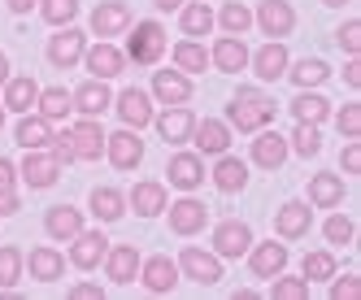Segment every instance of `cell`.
I'll return each instance as SVG.
<instances>
[{
  "instance_id": "cell-41",
  "label": "cell",
  "mask_w": 361,
  "mask_h": 300,
  "mask_svg": "<svg viewBox=\"0 0 361 300\" xmlns=\"http://www.w3.org/2000/svg\"><path fill=\"white\" fill-rule=\"evenodd\" d=\"M22 279V253L18 248H0V287H13Z\"/></svg>"
},
{
  "instance_id": "cell-17",
  "label": "cell",
  "mask_w": 361,
  "mask_h": 300,
  "mask_svg": "<svg viewBox=\"0 0 361 300\" xmlns=\"http://www.w3.org/2000/svg\"><path fill=\"white\" fill-rule=\"evenodd\" d=\"M204 218H209V213H204L200 200H178V205L170 209V231L174 235H196L204 227Z\"/></svg>"
},
{
  "instance_id": "cell-7",
  "label": "cell",
  "mask_w": 361,
  "mask_h": 300,
  "mask_svg": "<svg viewBox=\"0 0 361 300\" xmlns=\"http://www.w3.org/2000/svg\"><path fill=\"white\" fill-rule=\"evenodd\" d=\"M252 244V231L244 227V222H222V227L214 231V253L218 257H244Z\"/></svg>"
},
{
  "instance_id": "cell-32",
  "label": "cell",
  "mask_w": 361,
  "mask_h": 300,
  "mask_svg": "<svg viewBox=\"0 0 361 300\" xmlns=\"http://www.w3.org/2000/svg\"><path fill=\"white\" fill-rule=\"evenodd\" d=\"M61 270H66V261L53 253V248H35L31 253V279L53 283V279H61Z\"/></svg>"
},
{
  "instance_id": "cell-2",
  "label": "cell",
  "mask_w": 361,
  "mask_h": 300,
  "mask_svg": "<svg viewBox=\"0 0 361 300\" xmlns=\"http://www.w3.org/2000/svg\"><path fill=\"white\" fill-rule=\"evenodd\" d=\"M166 53V31L157 27V22H140V27L131 31V44H126V57H131L135 65H157Z\"/></svg>"
},
{
  "instance_id": "cell-48",
  "label": "cell",
  "mask_w": 361,
  "mask_h": 300,
  "mask_svg": "<svg viewBox=\"0 0 361 300\" xmlns=\"http://www.w3.org/2000/svg\"><path fill=\"white\" fill-rule=\"evenodd\" d=\"M340 48H348V53L361 48V22H344L340 27Z\"/></svg>"
},
{
  "instance_id": "cell-16",
  "label": "cell",
  "mask_w": 361,
  "mask_h": 300,
  "mask_svg": "<svg viewBox=\"0 0 361 300\" xmlns=\"http://www.w3.org/2000/svg\"><path fill=\"white\" fill-rule=\"evenodd\" d=\"M283 157H288V139H283V135L262 131V135L252 139V161L262 165V170H279V165H283Z\"/></svg>"
},
{
  "instance_id": "cell-47",
  "label": "cell",
  "mask_w": 361,
  "mask_h": 300,
  "mask_svg": "<svg viewBox=\"0 0 361 300\" xmlns=\"http://www.w3.org/2000/svg\"><path fill=\"white\" fill-rule=\"evenodd\" d=\"M326 239L331 244H348L353 239V222L348 218H326Z\"/></svg>"
},
{
  "instance_id": "cell-11",
  "label": "cell",
  "mask_w": 361,
  "mask_h": 300,
  "mask_svg": "<svg viewBox=\"0 0 361 300\" xmlns=\"http://www.w3.org/2000/svg\"><path fill=\"white\" fill-rule=\"evenodd\" d=\"M105 235H100V231H79V235H74V248H70V261L74 265H79V270H92V265H100V261H105Z\"/></svg>"
},
{
  "instance_id": "cell-36",
  "label": "cell",
  "mask_w": 361,
  "mask_h": 300,
  "mask_svg": "<svg viewBox=\"0 0 361 300\" xmlns=\"http://www.w3.org/2000/svg\"><path fill=\"white\" fill-rule=\"evenodd\" d=\"M122 205H126V200H122V192H114V187H96V192H92V213L105 218V222H118V218H122Z\"/></svg>"
},
{
  "instance_id": "cell-43",
  "label": "cell",
  "mask_w": 361,
  "mask_h": 300,
  "mask_svg": "<svg viewBox=\"0 0 361 300\" xmlns=\"http://www.w3.org/2000/svg\"><path fill=\"white\" fill-rule=\"evenodd\" d=\"M248 27H252V13H248L244 5H222V31L240 35V31H248Z\"/></svg>"
},
{
  "instance_id": "cell-10",
  "label": "cell",
  "mask_w": 361,
  "mask_h": 300,
  "mask_svg": "<svg viewBox=\"0 0 361 300\" xmlns=\"http://www.w3.org/2000/svg\"><path fill=\"white\" fill-rule=\"evenodd\" d=\"M157 131H161V139H170V144H183V139H192V131H196V118H192L188 105H170V109L157 118Z\"/></svg>"
},
{
  "instance_id": "cell-12",
  "label": "cell",
  "mask_w": 361,
  "mask_h": 300,
  "mask_svg": "<svg viewBox=\"0 0 361 300\" xmlns=\"http://www.w3.org/2000/svg\"><path fill=\"white\" fill-rule=\"evenodd\" d=\"M192 139H196V148H200V153H214V157H222L226 148H231V131H226V122H218V118H204V122H196Z\"/></svg>"
},
{
  "instance_id": "cell-23",
  "label": "cell",
  "mask_w": 361,
  "mask_h": 300,
  "mask_svg": "<svg viewBox=\"0 0 361 300\" xmlns=\"http://www.w3.org/2000/svg\"><path fill=\"white\" fill-rule=\"evenodd\" d=\"M22 174H27L31 187H53L57 174H61V165H57L53 157H44V153H35V148H31V157L22 161Z\"/></svg>"
},
{
  "instance_id": "cell-28",
  "label": "cell",
  "mask_w": 361,
  "mask_h": 300,
  "mask_svg": "<svg viewBox=\"0 0 361 300\" xmlns=\"http://www.w3.org/2000/svg\"><path fill=\"white\" fill-rule=\"evenodd\" d=\"M70 100H74V109H83L87 118H96V113H105V109L114 105V100H109V87H105V83H83V87L74 92Z\"/></svg>"
},
{
  "instance_id": "cell-46",
  "label": "cell",
  "mask_w": 361,
  "mask_h": 300,
  "mask_svg": "<svg viewBox=\"0 0 361 300\" xmlns=\"http://www.w3.org/2000/svg\"><path fill=\"white\" fill-rule=\"evenodd\" d=\"M340 131H344L348 139L361 135V105H344V109H340Z\"/></svg>"
},
{
  "instance_id": "cell-34",
  "label": "cell",
  "mask_w": 361,
  "mask_h": 300,
  "mask_svg": "<svg viewBox=\"0 0 361 300\" xmlns=\"http://www.w3.org/2000/svg\"><path fill=\"white\" fill-rule=\"evenodd\" d=\"M35 105H39V118L57 122V118H66V113L74 109V100H70V92H61V87H48L44 96H35Z\"/></svg>"
},
{
  "instance_id": "cell-50",
  "label": "cell",
  "mask_w": 361,
  "mask_h": 300,
  "mask_svg": "<svg viewBox=\"0 0 361 300\" xmlns=\"http://www.w3.org/2000/svg\"><path fill=\"white\" fill-rule=\"evenodd\" d=\"M357 292H361V279H340V283H335V292H331V296H335V300H353Z\"/></svg>"
},
{
  "instance_id": "cell-3",
  "label": "cell",
  "mask_w": 361,
  "mask_h": 300,
  "mask_svg": "<svg viewBox=\"0 0 361 300\" xmlns=\"http://www.w3.org/2000/svg\"><path fill=\"white\" fill-rule=\"evenodd\" d=\"M105 153L118 170H135L144 161V139L135 131H114V135H105Z\"/></svg>"
},
{
  "instance_id": "cell-38",
  "label": "cell",
  "mask_w": 361,
  "mask_h": 300,
  "mask_svg": "<svg viewBox=\"0 0 361 300\" xmlns=\"http://www.w3.org/2000/svg\"><path fill=\"white\" fill-rule=\"evenodd\" d=\"M326 61H300V65H292V83H300V87H318V83H326Z\"/></svg>"
},
{
  "instance_id": "cell-31",
  "label": "cell",
  "mask_w": 361,
  "mask_h": 300,
  "mask_svg": "<svg viewBox=\"0 0 361 300\" xmlns=\"http://www.w3.org/2000/svg\"><path fill=\"white\" fill-rule=\"evenodd\" d=\"M309 200L322 205V209L340 205V200H344V183L335 179V174H314V183H309Z\"/></svg>"
},
{
  "instance_id": "cell-27",
  "label": "cell",
  "mask_w": 361,
  "mask_h": 300,
  "mask_svg": "<svg viewBox=\"0 0 361 300\" xmlns=\"http://www.w3.org/2000/svg\"><path fill=\"white\" fill-rule=\"evenodd\" d=\"M131 205H135L140 218H157V213L166 209V187H161V183H135Z\"/></svg>"
},
{
  "instance_id": "cell-1",
  "label": "cell",
  "mask_w": 361,
  "mask_h": 300,
  "mask_svg": "<svg viewBox=\"0 0 361 300\" xmlns=\"http://www.w3.org/2000/svg\"><path fill=\"white\" fill-rule=\"evenodd\" d=\"M270 118H274V100H270V96L252 92V87L235 92V100H231V122H235L240 131L257 135V131H266V127H270Z\"/></svg>"
},
{
  "instance_id": "cell-40",
  "label": "cell",
  "mask_w": 361,
  "mask_h": 300,
  "mask_svg": "<svg viewBox=\"0 0 361 300\" xmlns=\"http://www.w3.org/2000/svg\"><path fill=\"white\" fill-rule=\"evenodd\" d=\"M178 22H183V31H188V35H204V31L214 27V13L204 9V5H188Z\"/></svg>"
},
{
  "instance_id": "cell-44",
  "label": "cell",
  "mask_w": 361,
  "mask_h": 300,
  "mask_svg": "<svg viewBox=\"0 0 361 300\" xmlns=\"http://www.w3.org/2000/svg\"><path fill=\"white\" fill-rule=\"evenodd\" d=\"M335 274V257L331 253H309L305 257V279H331Z\"/></svg>"
},
{
  "instance_id": "cell-33",
  "label": "cell",
  "mask_w": 361,
  "mask_h": 300,
  "mask_svg": "<svg viewBox=\"0 0 361 300\" xmlns=\"http://www.w3.org/2000/svg\"><path fill=\"white\" fill-rule=\"evenodd\" d=\"M35 96H39V87H35L31 79H13V83L5 87V100H0V105L13 109V113H27V109L35 105Z\"/></svg>"
},
{
  "instance_id": "cell-58",
  "label": "cell",
  "mask_w": 361,
  "mask_h": 300,
  "mask_svg": "<svg viewBox=\"0 0 361 300\" xmlns=\"http://www.w3.org/2000/svg\"><path fill=\"white\" fill-rule=\"evenodd\" d=\"M178 5H183V0H157V9H166V13H170V9H178Z\"/></svg>"
},
{
  "instance_id": "cell-14",
  "label": "cell",
  "mask_w": 361,
  "mask_h": 300,
  "mask_svg": "<svg viewBox=\"0 0 361 300\" xmlns=\"http://www.w3.org/2000/svg\"><path fill=\"white\" fill-rule=\"evenodd\" d=\"M87 70L96 79H114V74L126 70V53L114 44H96V48H87Z\"/></svg>"
},
{
  "instance_id": "cell-56",
  "label": "cell",
  "mask_w": 361,
  "mask_h": 300,
  "mask_svg": "<svg viewBox=\"0 0 361 300\" xmlns=\"http://www.w3.org/2000/svg\"><path fill=\"white\" fill-rule=\"evenodd\" d=\"M5 5H9L13 13H27V9H35V5H39V0H5Z\"/></svg>"
},
{
  "instance_id": "cell-19",
  "label": "cell",
  "mask_w": 361,
  "mask_h": 300,
  "mask_svg": "<svg viewBox=\"0 0 361 300\" xmlns=\"http://www.w3.org/2000/svg\"><path fill=\"white\" fill-rule=\"evenodd\" d=\"M44 227H48V235H53V239H74V235L83 231V213L74 209V205H57V209H48Z\"/></svg>"
},
{
  "instance_id": "cell-29",
  "label": "cell",
  "mask_w": 361,
  "mask_h": 300,
  "mask_svg": "<svg viewBox=\"0 0 361 300\" xmlns=\"http://www.w3.org/2000/svg\"><path fill=\"white\" fill-rule=\"evenodd\" d=\"M214 183H218V192H240L244 183H248V170H244V161H235V157H218V165H214Z\"/></svg>"
},
{
  "instance_id": "cell-15",
  "label": "cell",
  "mask_w": 361,
  "mask_h": 300,
  "mask_svg": "<svg viewBox=\"0 0 361 300\" xmlns=\"http://www.w3.org/2000/svg\"><path fill=\"white\" fill-rule=\"evenodd\" d=\"M283 265H288V248L283 244H257L252 257H248V270L257 274V279H274Z\"/></svg>"
},
{
  "instance_id": "cell-18",
  "label": "cell",
  "mask_w": 361,
  "mask_h": 300,
  "mask_svg": "<svg viewBox=\"0 0 361 300\" xmlns=\"http://www.w3.org/2000/svg\"><path fill=\"white\" fill-rule=\"evenodd\" d=\"M118 113H122L126 127H148V122H152V105H148V96L140 87H126L118 96Z\"/></svg>"
},
{
  "instance_id": "cell-49",
  "label": "cell",
  "mask_w": 361,
  "mask_h": 300,
  "mask_svg": "<svg viewBox=\"0 0 361 300\" xmlns=\"http://www.w3.org/2000/svg\"><path fill=\"white\" fill-rule=\"evenodd\" d=\"M48 148H53V161H57V165L74 161V148L66 144V135H53V139H48Z\"/></svg>"
},
{
  "instance_id": "cell-4",
  "label": "cell",
  "mask_w": 361,
  "mask_h": 300,
  "mask_svg": "<svg viewBox=\"0 0 361 300\" xmlns=\"http://www.w3.org/2000/svg\"><path fill=\"white\" fill-rule=\"evenodd\" d=\"M152 92H157L161 105H188L192 100V79L183 70H157L152 74Z\"/></svg>"
},
{
  "instance_id": "cell-57",
  "label": "cell",
  "mask_w": 361,
  "mask_h": 300,
  "mask_svg": "<svg viewBox=\"0 0 361 300\" xmlns=\"http://www.w3.org/2000/svg\"><path fill=\"white\" fill-rule=\"evenodd\" d=\"M5 79H9V57L0 53V83H5Z\"/></svg>"
},
{
  "instance_id": "cell-20",
  "label": "cell",
  "mask_w": 361,
  "mask_h": 300,
  "mask_svg": "<svg viewBox=\"0 0 361 300\" xmlns=\"http://www.w3.org/2000/svg\"><path fill=\"white\" fill-rule=\"evenodd\" d=\"M105 270H109V279H114V283H131V279H135V270H140V253H135L131 244L114 248V253L105 248Z\"/></svg>"
},
{
  "instance_id": "cell-9",
  "label": "cell",
  "mask_w": 361,
  "mask_h": 300,
  "mask_svg": "<svg viewBox=\"0 0 361 300\" xmlns=\"http://www.w3.org/2000/svg\"><path fill=\"white\" fill-rule=\"evenodd\" d=\"M131 27V9L122 5V0H105V5H96L92 13V31L96 35H122Z\"/></svg>"
},
{
  "instance_id": "cell-60",
  "label": "cell",
  "mask_w": 361,
  "mask_h": 300,
  "mask_svg": "<svg viewBox=\"0 0 361 300\" xmlns=\"http://www.w3.org/2000/svg\"><path fill=\"white\" fill-rule=\"evenodd\" d=\"M0 127H5V105H0Z\"/></svg>"
},
{
  "instance_id": "cell-45",
  "label": "cell",
  "mask_w": 361,
  "mask_h": 300,
  "mask_svg": "<svg viewBox=\"0 0 361 300\" xmlns=\"http://www.w3.org/2000/svg\"><path fill=\"white\" fill-rule=\"evenodd\" d=\"M309 296V279H279L274 283V300H305Z\"/></svg>"
},
{
  "instance_id": "cell-54",
  "label": "cell",
  "mask_w": 361,
  "mask_h": 300,
  "mask_svg": "<svg viewBox=\"0 0 361 300\" xmlns=\"http://www.w3.org/2000/svg\"><path fill=\"white\" fill-rule=\"evenodd\" d=\"M344 83L348 87H361V61H348L344 65Z\"/></svg>"
},
{
  "instance_id": "cell-13",
  "label": "cell",
  "mask_w": 361,
  "mask_h": 300,
  "mask_svg": "<svg viewBox=\"0 0 361 300\" xmlns=\"http://www.w3.org/2000/svg\"><path fill=\"white\" fill-rule=\"evenodd\" d=\"M83 57V31H57L53 39H48V61L70 70L74 61Z\"/></svg>"
},
{
  "instance_id": "cell-25",
  "label": "cell",
  "mask_w": 361,
  "mask_h": 300,
  "mask_svg": "<svg viewBox=\"0 0 361 300\" xmlns=\"http://www.w3.org/2000/svg\"><path fill=\"white\" fill-rule=\"evenodd\" d=\"M292 118H296V122H309V127H322V122L331 118L326 96H314V92L296 96V100H292Z\"/></svg>"
},
{
  "instance_id": "cell-8",
  "label": "cell",
  "mask_w": 361,
  "mask_h": 300,
  "mask_svg": "<svg viewBox=\"0 0 361 300\" xmlns=\"http://www.w3.org/2000/svg\"><path fill=\"white\" fill-rule=\"evenodd\" d=\"M178 265H183V274H188V279H196V283H218L222 279V261L214 253H200V248H183Z\"/></svg>"
},
{
  "instance_id": "cell-6",
  "label": "cell",
  "mask_w": 361,
  "mask_h": 300,
  "mask_svg": "<svg viewBox=\"0 0 361 300\" xmlns=\"http://www.w3.org/2000/svg\"><path fill=\"white\" fill-rule=\"evenodd\" d=\"M257 22H262L266 35H292L296 13H292L288 0H262V5H257Z\"/></svg>"
},
{
  "instance_id": "cell-59",
  "label": "cell",
  "mask_w": 361,
  "mask_h": 300,
  "mask_svg": "<svg viewBox=\"0 0 361 300\" xmlns=\"http://www.w3.org/2000/svg\"><path fill=\"white\" fill-rule=\"evenodd\" d=\"M322 5H348V0H322Z\"/></svg>"
},
{
  "instance_id": "cell-42",
  "label": "cell",
  "mask_w": 361,
  "mask_h": 300,
  "mask_svg": "<svg viewBox=\"0 0 361 300\" xmlns=\"http://www.w3.org/2000/svg\"><path fill=\"white\" fill-rule=\"evenodd\" d=\"M292 148L300 157H314L318 148H322V135H318V127H309V122H300L296 127V135H292Z\"/></svg>"
},
{
  "instance_id": "cell-52",
  "label": "cell",
  "mask_w": 361,
  "mask_h": 300,
  "mask_svg": "<svg viewBox=\"0 0 361 300\" xmlns=\"http://www.w3.org/2000/svg\"><path fill=\"white\" fill-rule=\"evenodd\" d=\"M100 296H105V292H100L96 283H79V287L70 292V300H100Z\"/></svg>"
},
{
  "instance_id": "cell-55",
  "label": "cell",
  "mask_w": 361,
  "mask_h": 300,
  "mask_svg": "<svg viewBox=\"0 0 361 300\" xmlns=\"http://www.w3.org/2000/svg\"><path fill=\"white\" fill-rule=\"evenodd\" d=\"M18 192H0V213H18Z\"/></svg>"
},
{
  "instance_id": "cell-5",
  "label": "cell",
  "mask_w": 361,
  "mask_h": 300,
  "mask_svg": "<svg viewBox=\"0 0 361 300\" xmlns=\"http://www.w3.org/2000/svg\"><path fill=\"white\" fill-rule=\"evenodd\" d=\"M66 144L74 148V157H79V161H96L100 153H105V131H100L96 122H79V127L66 131Z\"/></svg>"
},
{
  "instance_id": "cell-51",
  "label": "cell",
  "mask_w": 361,
  "mask_h": 300,
  "mask_svg": "<svg viewBox=\"0 0 361 300\" xmlns=\"http://www.w3.org/2000/svg\"><path fill=\"white\" fill-rule=\"evenodd\" d=\"M340 161H344V170H348V174H357V170H361V144H348Z\"/></svg>"
},
{
  "instance_id": "cell-26",
  "label": "cell",
  "mask_w": 361,
  "mask_h": 300,
  "mask_svg": "<svg viewBox=\"0 0 361 300\" xmlns=\"http://www.w3.org/2000/svg\"><path fill=\"white\" fill-rule=\"evenodd\" d=\"M200 179H204V170H200V161H196L192 153L170 157V183H174V187L192 192V187H200Z\"/></svg>"
},
{
  "instance_id": "cell-53",
  "label": "cell",
  "mask_w": 361,
  "mask_h": 300,
  "mask_svg": "<svg viewBox=\"0 0 361 300\" xmlns=\"http://www.w3.org/2000/svg\"><path fill=\"white\" fill-rule=\"evenodd\" d=\"M0 192H13V161L0 157Z\"/></svg>"
},
{
  "instance_id": "cell-22",
  "label": "cell",
  "mask_w": 361,
  "mask_h": 300,
  "mask_svg": "<svg viewBox=\"0 0 361 300\" xmlns=\"http://www.w3.org/2000/svg\"><path fill=\"white\" fill-rule=\"evenodd\" d=\"M222 74H235V70H244L248 65V48L235 39V35H226V39H218L214 44V57H209Z\"/></svg>"
},
{
  "instance_id": "cell-37",
  "label": "cell",
  "mask_w": 361,
  "mask_h": 300,
  "mask_svg": "<svg viewBox=\"0 0 361 300\" xmlns=\"http://www.w3.org/2000/svg\"><path fill=\"white\" fill-rule=\"evenodd\" d=\"M174 65H178V70H188V74H196V70H204V65H209V53H204L200 44L183 39V44L174 48Z\"/></svg>"
},
{
  "instance_id": "cell-24",
  "label": "cell",
  "mask_w": 361,
  "mask_h": 300,
  "mask_svg": "<svg viewBox=\"0 0 361 300\" xmlns=\"http://www.w3.org/2000/svg\"><path fill=\"white\" fill-rule=\"evenodd\" d=\"M174 279H178V270H174L170 257H148V261H144V287H148V292L161 296V292L174 287Z\"/></svg>"
},
{
  "instance_id": "cell-21",
  "label": "cell",
  "mask_w": 361,
  "mask_h": 300,
  "mask_svg": "<svg viewBox=\"0 0 361 300\" xmlns=\"http://www.w3.org/2000/svg\"><path fill=\"white\" fill-rule=\"evenodd\" d=\"M274 231L283 239H300L309 231V205H300V200H292V205H283L279 218H274Z\"/></svg>"
},
{
  "instance_id": "cell-35",
  "label": "cell",
  "mask_w": 361,
  "mask_h": 300,
  "mask_svg": "<svg viewBox=\"0 0 361 300\" xmlns=\"http://www.w3.org/2000/svg\"><path fill=\"white\" fill-rule=\"evenodd\" d=\"M48 139H53L48 118H22V122H18V144H22V148H44Z\"/></svg>"
},
{
  "instance_id": "cell-39",
  "label": "cell",
  "mask_w": 361,
  "mask_h": 300,
  "mask_svg": "<svg viewBox=\"0 0 361 300\" xmlns=\"http://www.w3.org/2000/svg\"><path fill=\"white\" fill-rule=\"evenodd\" d=\"M39 13H44V22H53V27H66V22L79 13V0H39Z\"/></svg>"
},
{
  "instance_id": "cell-30",
  "label": "cell",
  "mask_w": 361,
  "mask_h": 300,
  "mask_svg": "<svg viewBox=\"0 0 361 300\" xmlns=\"http://www.w3.org/2000/svg\"><path fill=\"white\" fill-rule=\"evenodd\" d=\"M283 70H288V48L283 44H266L262 53H257V79H283Z\"/></svg>"
}]
</instances>
